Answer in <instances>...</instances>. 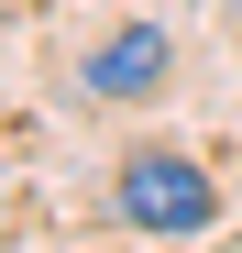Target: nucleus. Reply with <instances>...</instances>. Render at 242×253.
Masks as SVG:
<instances>
[{
    "label": "nucleus",
    "instance_id": "obj_1",
    "mask_svg": "<svg viewBox=\"0 0 242 253\" xmlns=\"http://www.w3.org/2000/svg\"><path fill=\"white\" fill-rule=\"evenodd\" d=\"M110 209H121L132 231H165V242H176V231H209V209H220V198H209V176H198L187 154H154V143H143L132 165H121Z\"/></svg>",
    "mask_w": 242,
    "mask_h": 253
},
{
    "label": "nucleus",
    "instance_id": "obj_2",
    "mask_svg": "<svg viewBox=\"0 0 242 253\" xmlns=\"http://www.w3.org/2000/svg\"><path fill=\"white\" fill-rule=\"evenodd\" d=\"M165 33H154V22H121L110 33V44H88V66H77V77H88V99H143V88H165Z\"/></svg>",
    "mask_w": 242,
    "mask_h": 253
}]
</instances>
